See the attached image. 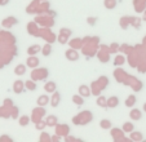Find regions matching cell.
<instances>
[{"label":"cell","instance_id":"22","mask_svg":"<svg viewBox=\"0 0 146 142\" xmlns=\"http://www.w3.org/2000/svg\"><path fill=\"white\" fill-rule=\"evenodd\" d=\"M39 50H41V48L39 45H33V48H30L29 49V54H34V53L39 52Z\"/></svg>","mask_w":146,"mask_h":142},{"label":"cell","instance_id":"6","mask_svg":"<svg viewBox=\"0 0 146 142\" xmlns=\"http://www.w3.org/2000/svg\"><path fill=\"white\" fill-rule=\"evenodd\" d=\"M79 94L82 97H89L91 90H89V88L87 87V85H80L79 87Z\"/></svg>","mask_w":146,"mask_h":142},{"label":"cell","instance_id":"12","mask_svg":"<svg viewBox=\"0 0 146 142\" xmlns=\"http://www.w3.org/2000/svg\"><path fill=\"white\" fill-rule=\"evenodd\" d=\"M50 53H52V46H50L49 44H47V45H44L41 48V54L44 56V57H48Z\"/></svg>","mask_w":146,"mask_h":142},{"label":"cell","instance_id":"17","mask_svg":"<svg viewBox=\"0 0 146 142\" xmlns=\"http://www.w3.org/2000/svg\"><path fill=\"white\" fill-rule=\"evenodd\" d=\"M29 123H30V117H29L27 115H23V116L19 117V125L26 127Z\"/></svg>","mask_w":146,"mask_h":142},{"label":"cell","instance_id":"8","mask_svg":"<svg viewBox=\"0 0 146 142\" xmlns=\"http://www.w3.org/2000/svg\"><path fill=\"white\" fill-rule=\"evenodd\" d=\"M57 116H56V115H49V116L47 117V121H45V123H47V125H49V127H56L57 125Z\"/></svg>","mask_w":146,"mask_h":142},{"label":"cell","instance_id":"19","mask_svg":"<svg viewBox=\"0 0 146 142\" xmlns=\"http://www.w3.org/2000/svg\"><path fill=\"white\" fill-rule=\"evenodd\" d=\"M136 102H137V100H136V96H129V97H128V100L125 101V105H127L128 107H132V106H135Z\"/></svg>","mask_w":146,"mask_h":142},{"label":"cell","instance_id":"10","mask_svg":"<svg viewBox=\"0 0 146 142\" xmlns=\"http://www.w3.org/2000/svg\"><path fill=\"white\" fill-rule=\"evenodd\" d=\"M23 88H25V83H22L21 80H17V82L14 83V92H16L17 94L22 92Z\"/></svg>","mask_w":146,"mask_h":142},{"label":"cell","instance_id":"27","mask_svg":"<svg viewBox=\"0 0 146 142\" xmlns=\"http://www.w3.org/2000/svg\"><path fill=\"white\" fill-rule=\"evenodd\" d=\"M142 109H143V111H145V112H146V102H145V104H143V106H142Z\"/></svg>","mask_w":146,"mask_h":142},{"label":"cell","instance_id":"18","mask_svg":"<svg viewBox=\"0 0 146 142\" xmlns=\"http://www.w3.org/2000/svg\"><path fill=\"white\" fill-rule=\"evenodd\" d=\"M50 104H52L53 107L58 106V104H60V93L54 92V94H53V100L50 101Z\"/></svg>","mask_w":146,"mask_h":142},{"label":"cell","instance_id":"25","mask_svg":"<svg viewBox=\"0 0 146 142\" xmlns=\"http://www.w3.org/2000/svg\"><path fill=\"white\" fill-rule=\"evenodd\" d=\"M87 21H88V23H89V25H92V26L96 23V18H88Z\"/></svg>","mask_w":146,"mask_h":142},{"label":"cell","instance_id":"26","mask_svg":"<svg viewBox=\"0 0 146 142\" xmlns=\"http://www.w3.org/2000/svg\"><path fill=\"white\" fill-rule=\"evenodd\" d=\"M52 141H58V136H53L52 137Z\"/></svg>","mask_w":146,"mask_h":142},{"label":"cell","instance_id":"14","mask_svg":"<svg viewBox=\"0 0 146 142\" xmlns=\"http://www.w3.org/2000/svg\"><path fill=\"white\" fill-rule=\"evenodd\" d=\"M97 105H98L100 107H108V98H105V97H98L97 98Z\"/></svg>","mask_w":146,"mask_h":142},{"label":"cell","instance_id":"3","mask_svg":"<svg viewBox=\"0 0 146 142\" xmlns=\"http://www.w3.org/2000/svg\"><path fill=\"white\" fill-rule=\"evenodd\" d=\"M56 128H57V134L58 136H65L66 137L67 134H69V125H66V124H64V125H56Z\"/></svg>","mask_w":146,"mask_h":142},{"label":"cell","instance_id":"5","mask_svg":"<svg viewBox=\"0 0 146 142\" xmlns=\"http://www.w3.org/2000/svg\"><path fill=\"white\" fill-rule=\"evenodd\" d=\"M44 89H45V92L47 93H54L56 90H57V85H56L54 82H49V83L45 84Z\"/></svg>","mask_w":146,"mask_h":142},{"label":"cell","instance_id":"13","mask_svg":"<svg viewBox=\"0 0 146 142\" xmlns=\"http://www.w3.org/2000/svg\"><path fill=\"white\" fill-rule=\"evenodd\" d=\"M100 127L102 129H110L111 128V121L108 120V119H104V120L100 121Z\"/></svg>","mask_w":146,"mask_h":142},{"label":"cell","instance_id":"9","mask_svg":"<svg viewBox=\"0 0 146 142\" xmlns=\"http://www.w3.org/2000/svg\"><path fill=\"white\" fill-rule=\"evenodd\" d=\"M121 129H123V132H125V133H131V132H133V129H135V125H133V123H131V121H127V123L123 124Z\"/></svg>","mask_w":146,"mask_h":142},{"label":"cell","instance_id":"23","mask_svg":"<svg viewBox=\"0 0 146 142\" xmlns=\"http://www.w3.org/2000/svg\"><path fill=\"white\" fill-rule=\"evenodd\" d=\"M4 141L11 142L12 138H11V137H8V136H1V137H0V142H4Z\"/></svg>","mask_w":146,"mask_h":142},{"label":"cell","instance_id":"11","mask_svg":"<svg viewBox=\"0 0 146 142\" xmlns=\"http://www.w3.org/2000/svg\"><path fill=\"white\" fill-rule=\"evenodd\" d=\"M47 104H49V97L43 94V96H39L38 98V105L39 106H45Z\"/></svg>","mask_w":146,"mask_h":142},{"label":"cell","instance_id":"15","mask_svg":"<svg viewBox=\"0 0 146 142\" xmlns=\"http://www.w3.org/2000/svg\"><path fill=\"white\" fill-rule=\"evenodd\" d=\"M14 72H16V75H23L26 72V66L25 65H18L16 67V70H14Z\"/></svg>","mask_w":146,"mask_h":142},{"label":"cell","instance_id":"2","mask_svg":"<svg viewBox=\"0 0 146 142\" xmlns=\"http://www.w3.org/2000/svg\"><path fill=\"white\" fill-rule=\"evenodd\" d=\"M119 104H120V101H119V98L116 96H113V97H110V98H108V107H110V109L118 107Z\"/></svg>","mask_w":146,"mask_h":142},{"label":"cell","instance_id":"1","mask_svg":"<svg viewBox=\"0 0 146 142\" xmlns=\"http://www.w3.org/2000/svg\"><path fill=\"white\" fill-rule=\"evenodd\" d=\"M129 117L132 120H140L141 117H142V111L138 109H132L129 111Z\"/></svg>","mask_w":146,"mask_h":142},{"label":"cell","instance_id":"24","mask_svg":"<svg viewBox=\"0 0 146 142\" xmlns=\"http://www.w3.org/2000/svg\"><path fill=\"white\" fill-rule=\"evenodd\" d=\"M9 1H11V0H0V5L5 7V5H8L9 4Z\"/></svg>","mask_w":146,"mask_h":142},{"label":"cell","instance_id":"7","mask_svg":"<svg viewBox=\"0 0 146 142\" xmlns=\"http://www.w3.org/2000/svg\"><path fill=\"white\" fill-rule=\"evenodd\" d=\"M66 57L69 61H76L78 58H79V54H78V52H75V50L70 49L66 52Z\"/></svg>","mask_w":146,"mask_h":142},{"label":"cell","instance_id":"4","mask_svg":"<svg viewBox=\"0 0 146 142\" xmlns=\"http://www.w3.org/2000/svg\"><path fill=\"white\" fill-rule=\"evenodd\" d=\"M26 65L29 66V67H31V68H34V67H38V65H39V58L38 57H29L27 58V61H26Z\"/></svg>","mask_w":146,"mask_h":142},{"label":"cell","instance_id":"16","mask_svg":"<svg viewBox=\"0 0 146 142\" xmlns=\"http://www.w3.org/2000/svg\"><path fill=\"white\" fill-rule=\"evenodd\" d=\"M25 87H26V89L31 90V92L36 90V84H35V82H31V80H27V82L25 83Z\"/></svg>","mask_w":146,"mask_h":142},{"label":"cell","instance_id":"20","mask_svg":"<svg viewBox=\"0 0 146 142\" xmlns=\"http://www.w3.org/2000/svg\"><path fill=\"white\" fill-rule=\"evenodd\" d=\"M131 139L132 141H141L142 139V134L138 132H131Z\"/></svg>","mask_w":146,"mask_h":142},{"label":"cell","instance_id":"21","mask_svg":"<svg viewBox=\"0 0 146 142\" xmlns=\"http://www.w3.org/2000/svg\"><path fill=\"white\" fill-rule=\"evenodd\" d=\"M72 102H75L76 105H83V104H84V100H83L82 96L79 94V96H74V97H72Z\"/></svg>","mask_w":146,"mask_h":142}]
</instances>
